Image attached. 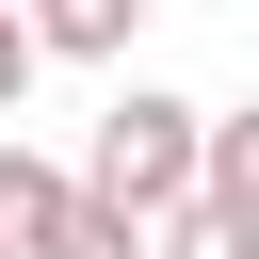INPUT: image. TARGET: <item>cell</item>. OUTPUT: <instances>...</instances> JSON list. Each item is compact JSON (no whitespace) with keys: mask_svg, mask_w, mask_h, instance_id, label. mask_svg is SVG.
<instances>
[{"mask_svg":"<svg viewBox=\"0 0 259 259\" xmlns=\"http://www.w3.org/2000/svg\"><path fill=\"white\" fill-rule=\"evenodd\" d=\"M81 194L130 210V227L178 210V194H194V97H178V81H113V113H97V146H81Z\"/></svg>","mask_w":259,"mask_h":259,"instance_id":"1","label":"cell"},{"mask_svg":"<svg viewBox=\"0 0 259 259\" xmlns=\"http://www.w3.org/2000/svg\"><path fill=\"white\" fill-rule=\"evenodd\" d=\"M16 259H146V227H130V210H97L81 178H49V210L16 227Z\"/></svg>","mask_w":259,"mask_h":259,"instance_id":"2","label":"cell"},{"mask_svg":"<svg viewBox=\"0 0 259 259\" xmlns=\"http://www.w3.org/2000/svg\"><path fill=\"white\" fill-rule=\"evenodd\" d=\"M146 259H259V194H178V210H146Z\"/></svg>","mask_w":259,"mask_h":259,"instance_id":"3","label":"cell"},{"mask_svg":"<svg viewBox=\"0 0 259 259\" xmlns=\"http://www.w3.org/2000/svg\"><path fill=\"white\" fill-rule=\"evenodd\" d=\"M16 16L49 65H130V32H146V0H16Z\"/></svg>","mask_w":259,"mask_h":259,"instance_id":"4","label":"cell"},{"mask_svg":"<svg viewBox=\"0 0 259 259\" xmlns=\"http://www.w3.org/2000/svg\"><path fill=\"white\" fill-rule=\"evenodd\" d=\"M49 178H65V162H49V146H16V130H0V259H16V227H32V210H49Z\"/></svg>","mask_w":259,"mask_h":259,"instance_id":"5","label":"cell"},{"mask_svg":"<svg viewBox=\"0 0 259 259\" xmlns=\"http://www.w3.org/2000/svg\"><path fill=\"white\" fill-rule=\"evenodd\" d=\"M32 65H49V49H32V16L0 0V130H16V97H32Z\"/></svg>","mask_w":259,"mask_h":259,"instance_id":"6","label":"cell"}]
</instances>
